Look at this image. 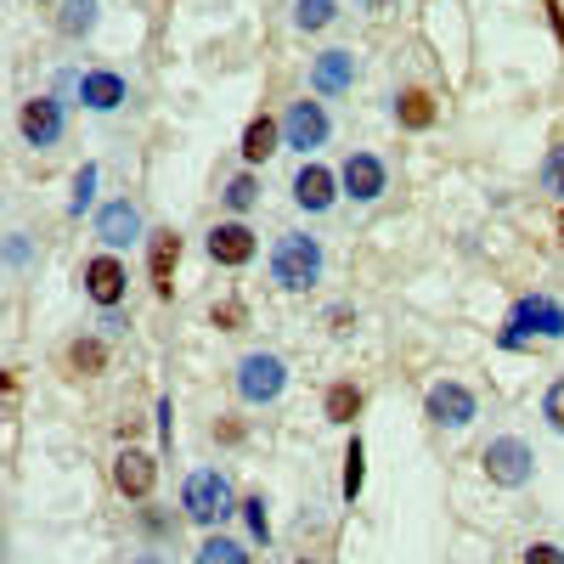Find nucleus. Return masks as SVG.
<instances>
[{
    "instance_id": "11",
    "label": "nucleus",
    "mask_w": 564,
    "mask_h": 564,
    "mask_svg": "<svg viewBox=\"0 0 564 564\" xmlns=\"http://www.w3.org/2000/svg\"><path fill=\"white\" fill-rule=\"evenodd\" d=\"M153 480H159V457L153 452H119L113 457V491L119 497H130V502H141V497H148L153 491Z\"/></svg>"
},
{
    "instance_id": "9",
    "label": "nucleus",
    "mask_w": 564,
    "mask_h": 564,
    "mask_svg": "<svg viewBox=\"0 0 564 564\" xmlns=\"http://www.w3.org/2000/svg\"><path fill=\"white\" fill-rule=\"evenodd\" d=\"M339 186H345V198H350V204H372V198H384L390 170H384L379 153H350L345 170H339Z\"/></svg>"
},
{
    "instance_id": "4",
    "label": "nucleus",
    "mask_w": 564,
    "mask_h": 564,
    "mask_svg": "<svg viewBox=\"0 0 564 564\" xmlns=\"http://www.w3.org/2000/svg\"><path fill=\"white\" fill-rule=\"evenodd\" d=\"M238 395L249 401V406H271L282 390H289V361L282 356H271V350H249L243 361H238Z\"/></svg>"
},
{
    "instance_id": "6",
    "label": "nucleus",
    "mask_w": 564,
    "mask_h": 564,
    "mask_svg": "<svg viewBox=\"0 0 564 564\" xmlns=\"http://www.w3.org/2000/svg\"><path fill=\"white\" fill-rule=\"evenodd\" d=\"M423 412H430V423H441V430H468V423L480 417V401H475L468 384L441 379V384H430V395H423Z\"/></svg>"
},
{
    "instance_id": "34",
    "label": "nucleus",
    "mask_w": 564,
    "mask_h": 564,
    "mask_svg": "<svg viewBox=\"0 0 564 564\" xmlns=\"http://www.w3.org/2000/svg\"><path fill=\"white\" fill-rule=\"evenodd\" d=\"M356 7H361V12H384V7H390V0H356Z\"/></svg>"
},
{
    "instance_id": "12",
    "label": "nucleus",
    "mask_w": 564,
    "mask_h": 564,
    "mask_svg": "<svg viewBox=\"0 0 564 564\" xmlns=\"http://www.w3.org/2000/svg\"><path fill=\"white\" fill-rule=\"evenodd\" d=\"M124 289H130V271H124V265H119L113 254H97V260H85V294L97 300L102 311H119Z\"/></svg>"
},
{
    "instance_id": "32",
    "label": "nucleus",
    "mask_w": 564,
    "mask_h": 564,
    "mask_svg": "<svg viewBox=\"0 0 564 564\" xmlns=\"http://www.w3.org/2000/svg\"><path fill=\"white\" fill-rule=\"evenodd\" d=\"M525 564H564V547H553V542H531V547H525Z\"/></svg>"
},
{
    "instance_id": "28",
    "label": "nucleus",
    "mask_w": 564,
    "mask_h": 564,
    "mask_svg": "<svg viewBox=\"0 0 564 564\" xmlns=\"http://www.w3.org/2000/svg\"><path fill=\"white\" fill-rule=\"evenodd\" d=\"M542 186L564 198V141H553V148H547V159H542Z\"/></svg>"
},
{
    "instance_id": "1",
    "label": "nucleus",
    "mask_w": 564,
    "mask_h": 564,
    "mask_svg": "<svg viewBox=\"0 0 564 564\" xmlns=\"http://www.w3.org/2000/svg\"><path fill=\"white\" fill-rule=\"evenodd\" d=\"M322 265H327L322 243L305 238V231H289V238H276V249H271V282H276V289H289V294L322 282Z\"/></svg>"
},
{
    "instance_id": "27",
    "label": "nucleus",
    "mask_w": 564,
    "mask_h": 564,
    "mask_svg": "<svg viewBox=\"0 0 564 564\" xmlns=\"http://www.w3.org/2000/svg\"><path fill=\"white\" fill-rule=\"evenodd\" d=\"M90 198H97V164H79L74 170V198H68V215H85Z\"/></svg>"
},
{
    "instance_id": "21",
    "label": "nucleus",
    "mask_w": 564,
    "mask_h": 564,
    "mask_svg": "<svg viewBox=\"0 0 564 564\" xmlns=\"http://www.w3.org/2000/svg\"><path fill=\"white\" fill-rule=\"evenodd\" d=\"M57 29H63L68 40H85L90 29H97V0H63V18H57Z\"/></svg>"
},
{
    "instance_id": "20",
    "label": "nucleus",
    "mask_w": 564,
    "mask_h": 564,
    "mask_svg": "<svg viewBox=\"0 0 564 564\" xmlns=\"http://www.w3.org/2000/svg\"><path fill=\"white\" fill-rule=\"evenodd\" d=\"M193 564H249V547L243 542H231V536H204Z\"/></svg>"
},
{
    "instance_id": "15",
    "label": "nucleus",
    "mask_w": 564,
    "mask_h": 564,
    "mask_svg": "<svg viewBox=\"0 0 564 564\" xmlns=\"http://www.w3.org/2000/svg\"><path fill=\"white\" fill-rule=\"evenodd\" d=\"M334 198H339V175H334V170L305 164V170L294 175V204H300V209L322 215V209H334Z\"/></svg>"
},
{
    "instance_id": "19",
    "label": "nucleus",
    "mask_w": 564,
    "mask_h": 564,
    "mask_svg": "<svg viewBox=\"0 0 564 564\" xmlns=\"http://www.w3.org/2000/svg\"><path fill=\"white\" fill-rule=\"evenodd\" d=\"M395 119H401V130H430L435 124V97H430V90H401V97H395Z\"/></svg>"
},
{
    "instance_id": "29",
    "label": "nucleus",
    "mask_w": 564,
    "mask_h": 564,
    "mask_svg": "<svg viewBox=\"0 0 564 564\" xmlns=\"http://www.w3.org/2000/svg\"><path fill=\"white\" fill-rule=\"evenodd\" d=\"M243 513H249V536L254 542H271V513H265V497H243Z\"/></svg>"
},
{
    "instance_id": "35",
    "label": "nucleus",
    "mask_w": 564,
    "mask_h": 564,
    "mask_svg": "<svg viewBox=\"0 0 564 564\" xmlns=\"http://www.w3.org/2000/svg\"><path fill=\"white\" fill-rule=\"evenodd\" d=\"M558 243H564V209H558Z\"/></svg>"
},
{
    "instance_id": "23",
    "label": "nucleus",
    "mask_w": 564,
    "mask_h": 564,
    "mask_svg": "<svg viewBox=\"0 0 564 564\" xmlns=\"http://www.w3.org/2000/svg\"><path fill=\"white\" fill-rule=\"evenodd\" d=\"M334 18H339V0H294V29H305V34L327 29Z\"/></svg>"
},
{
    "instance_id": "36",
    "label": "nucleus",
    "mask_w": 564,
    "mask_h": 564,
    "mask_svg": "<svg viewBox=\"0 0 564 564\" xmlns=\"http://www.w3.org/2000/svg\"><path fill=\"white\" fill-rule=\"evenodd\" d=\"M294 564H316V558H294Z\"/></svg>"
},
{
    "instance_id": "17",
    "label": "nucleus",
    "mask_w": 564,
    "mask_h": 564,
    "mask_svg": "<svg viewBox=\"0 0 564 564\" xmlns=\"http://www.w3.org/2000/svg\"><path fill=\"white\" fill-rule=\"evenodd\" d=\"M148 260H153V289L159 300H170V276L181 265V231H153L148 238Z\"/></svg>"
},
{
    "instance_id": "2",
    "label": "nucleus",
    "mask_w": 564,
    "mask_h": 564,
    "mask_svg": "<svg viewBox=\"0 0 564 564\" xmlns=\"http://www.w3.org/2000/svg\"><path fill=\"white\" fill-rule=\"evenodd\" d=\"M525 339H564V305L547 294H525L513 300L508 327H502V350H520Z\"/></svg>"
},
{
    "instance_id": "25",
    "label": "nucleus",
    "mask_w": 564,
    "mask_h": 564,
    "mask_svg": "<svg viewBox=\"0 0 564 564\" xmlns=\"http://www.w3.org/2000/svg\"><path fill=\"white\" fill-rule=\"evenodd\" d=\"M361 486H367V446H361V435H356V441L345 446V497L356 502Z\"/></svg>"
},
{
    "instance_id": "33",
    "label": "nucleus",
    "mask_w": 564,
    "mask_h": 564,
    "mask_svg": "<svg viewBox=\"0 0 564 564\" xmlns=\"http://www.w3.org/2000/svg\"><path fill=\"white\" fill-rule=\"evenodd\" d=\"M7 260H12V265H23V260H29V243H23V231H12V243H7Z\"/></svg>"
},
{
    "instance_id": "14",
    "label": "nucleus",
    "mask_w": 564,
    "mask_h": 564,
    "mask_svg": "<svg viewBox=\"0 0 564 564\" xmlns=\"http://www.w3.org/2000/svg\"><path fill=\"white\" fill-rule=\"evenodd\" d=\"M79 102H85L90 113H113V108L130 102V85H124V74H113V68H90V74H79Z\"/></svg>"
},
{
    "instance_id": "10",
    "label": "nucleus",
    "mask_w": 564,
    "mask_h": 564,
    "mask_svg": "<svg viewBox=\"0 0 564 564\" xmlns=\"http://www.w3.org/2000/svg\"><path fill=\"white\" fill-rule=\"evenodd\" d=\"M260 254V238H254V226H243V220H220L215 231H209V260L215 265H249Z\"/></svg>"
},
{
    "instance_id": "30",
    "label": "nucleus",
    "mask_w": 564,
    "mask_h": 564,
    "mask_svg": "<svg viewBox=\"0 0 564 564\" xmlns=\"http://www.w3.org/2000/svg\"><path fill=\"white\" fill-rule=\"evenodd\" d=\"M542 417L564 435V379H553V384H547V395H542Z\"/></svg>"
},
{
    "instance_id": "7",
    "label": "nucleus",
    "mask_w": 564,
    "mask_h": 564,
    "mask_svg": "<svg viewBox=\"0 0 564 564\" xmlns=\"http://www.w3.org/2000/svg\"><path fill=\"white\" fill-rule=\"evenodd\" d=\"M327 135H334V119H327V108H322V102H294L289 113H282V148H294V153H316Z\"/></svg>"
},
{
    "instance_id": "13",
    "label": "nucleus",
    "mask_w": 564,
    "mask_h": 564,
    "mask_svg": "<svg viewBox=\"0 0 564 564\" xmlns=\"http://www.w3.org/2000/svg\"><path fill=\"white\" fill-rule=\"evenodd\" d=\"M97 238H102L108 249H130V243H141V209H135L130 198L102 204V209H97Z\"/></svg>"
},
{
    "instance_id": "8",
    "label": "nucleus",
    "mask_w": 564,
    "mask_h": 564,
    "mask_svg": "<svg viewBox=\"0 0 564 564\" xmlns=\"http://www.w3.org/2000/svg\"><path fill=\"white\" fill-rule=\"evenodd\" d=\"M18 130H23V141H29V148L52 153L57 141H63V130H68V119H63V102H57V97H34V102H23V113H18Z\"/></svg>"
},
{
    "instance_id": "24",
    "label": "nucleus",
    "mask_w": 564,
    "mask_h": 564,
    "mask_svg": "<svg viewBox=\"0 0 564 564\" xmlns=\"http://www.w3.org/2000/svg\"><path fill=\"white\" fill-rule=\"evenodd\" d=\"M68 367L85 372V379H90V372H102V367H108V345H102V339H74V345H68Z\"/></svg>"
},
{
    "instance_id": "16",
    "label": "nucleus",
    "mask_w": 564,
    "mask_h": 564,
    "mask_svg": "<svg viewBox=\"0 0 564 564\" xmlns=\"http://www.w3.org/2000/svg\"><path fill=\"white\" fill-rule=\"evenodd\" d=\"M350 85H356V57L350 52H322L311 63V90L316 97H345Z\"/></svg>"
},
{
    "instance_id": "22",
    "label": "nucleus",
    "mask_w": 564,
    "mask_h": 564,
    "mask_svg": "<svg viewBox=\"0 0 564 564\" xmlns=\"http://www.w3.org/2000/svg\"><path fill=\"white\" fill-rule=\"evenodd\" d=\"M361 384H334V390H327V423H356V412H361Z\"/></svg>"
},
{
    "instance_id": "26",
    "label": "nucleus",
    "mask_w": 564,
    "mask_h": 564,
    "mask_svg": "<svg viewBox=\"0 0 564 564\" xmlns=\"http://www.w3.org/2000/svg\"><path fill=\"white\" fill-rule=\"evenodd\" d=\"M220 198H226V209H238V215H249V209H254V198H260V186H254V175H231Z\"/></svg>"
},
{
    "instance_id": "3",
    "label": "nucleus",
    "mask_w": 564,
    "mask_h": 564,
    "mask_svg": "<svg viewBox=\"0 0 564 564\" xmlns=\"http://www.w3.org/2000/svg\"><path fill=\"white\" fill-rule=\"evenodd\" d=\"M181 508L193 525H220L226 513H238V497H231V480L220 475V468H193L181 486Z\"/></svg>"
},
{
    "instance_id": "5",
    "label": "nucleus",
    "mask_w": 564,
    "mask_h": 564,
    "mask_svg": "<svg viewBox=\"0 0 564 564\" xmlns=\"http://www.w3.org/2000/svg\"><path fill=\"white\" fill-rule=\"evenodd\" d=\"M480 463H486V480L502 486V491H520V486H531V475H536V452H531L520 435H497V441L480 452Z\"/></svg>"
},
{
    "instance_id": "31",
    "label": "nucleus",
    "mask_w": 564,
    "mask_h": 564,
    "mask_svg": "<svg viewBox=\"0 0 564 564\" xmlns=\"http://www.w3.org/2000/svg\"><path fill=\"white\" fill-rule=\"evenodd\" d=\"M209 316H215V327H226V334H238V327L249 322V311H243L238 300H226V305H215Z\"/></svg>"
},
{
    "instance_id": "18",
    "label": "nucleus",
    "mask_w": 564,
    "mask_h": 564,
    "mask_svg": "<svg viewBox=\"0 0 564 564\" xmlns=\"http://www.w3.org/2000/svg\"><path fill=\"white\" fill-rule=\"evenodd\" d=\"M276 141H282V124L276 119H249V130H243V164H265L271 153H276Z\"/></svg>"
}]
</instances>
